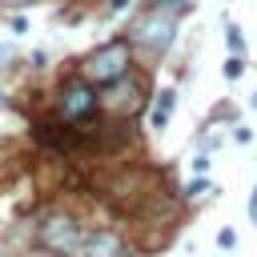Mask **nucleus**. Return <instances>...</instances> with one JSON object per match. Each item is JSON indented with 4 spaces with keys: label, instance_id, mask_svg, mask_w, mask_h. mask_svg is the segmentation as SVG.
Instances as JSON below:
<instances>
[{
    "label": "nucleus",
    "instance_id": "1",
    "mask_svg": "<svg viewBox=\"0 0 257 257\" xmlns=\"http://www.w3.org/2000/svg\"><path fill=\"white\" fill-rule=\"evenodd\" d=\"M185 8H189V0H181V4H173V0L153 4V8L137 20V28H133L137 48L149 52V56H161V52L173 44V36H177V16H181Z\"/></svg>",
    "mask_w": 257,
    "mask_h": 257
},
{
    "label": "nucleus",
    "instance_id": "2",
    "mask_svg": "<svg viewBox=\"0 0 257 257\" xmlns=\"http://www.w3.org/2000/svg\"><path fill=\"white\" fill-rule=\"evenodd\" d=\"M84 233H88V229H84L76 217H68V213H48V217L40 221V229H36L40 245H44L48 253H56V257H76Z\"/></svg>",
    "mask_w": 257,
    "mask_h": 257
},
{
    "label": "nucleus",
    "instance_id": "3",
    "mask_svg": "<svg viewBox=\"0 0 257 257\" xmlns=\"http://www.w3.org/2000/svg\"><path fill=\"white\" fill-rule=\"evenodd\" d=\"M128 64H133L128 40H108V44H100V48L84 60V76L96 80V84H116V80H124Z\"/></svg>",
    "mask_w": 257,
    "mask_h": 257
},
{
    "label": "nucleus",
    "instance_id": "4",
    "mask_svg": "<svg viewBox=\"0 0 257 257\" xmlns=\"http://www.w3.org/2000/svg\"><path fill=\"white\" fill-rule=\"evenodd\" d=\"M92 108H96L92 84H88V80H68L64 92H60V112H64V120H80V116H88Z\"/></svg>",
    "mask_w": 257,
    "mask_h": 257
},
{
    "label": "nucleus",
    "instance_id": "5",
    "mask_svg": "<svg viewBox=\"0 0 257 257\" xmlns=\"http://www.w3.org/2000/svg\"><path fill=\"white\" fill-rule=\"evenodd\" d=\"M76 257H128V249H124L120 233H112V229H88L84 241H80V249H76Z\"/></svg>",
    "mask_w": 257,
    "mask_h": 257
},
{
    "label": "nucleus",
    "instance_id": "6",
    "mask_svg": "<svg viewBox=\"0 0 257 257\" xmlns=\"http://www.w3.org/2000/svg\"><path fill=\"white\" fill-rule=\"evenodd\" d=\"M173 104H177V88H161V92H157V108H153V124H157V128L169 124Z\"/></svg>",
    "mask_w": 257,
    "mask_h": 257
},
{
    "label": "nucleus",
    "instance_id": "7",
    "mask_svg": "<svg viewBox=\"0 0 257 257\" xmlns=\"http://www.w3.org/2000/svg\"><path fill=\"white\" fill-rule=\"evenodd\" d=\"M237 76H245V56H241V52H233V56L225 60V80H237Z\"/></svg>",
    "mask_w": 257,
    "mask_h": 257
},
{
    "label": "nucleus",
    "instance_id": "8",
    "mask_svg": "<svg viewBox=\"0 0 257 257\" xmlns=\"http://www.w3.org/2000/svg\"><path fill=\"white\" fill-rule=\"evenodd\" d=\"M225 40H229V52H241V56H245V36H241V28H237V24H229V28H225Z\"/></svg>",
    "mask_w": 257,
    "mask_h": 257
},
{
    "label": "nucleus",
    "instance_id": "9",
    "mask_svg": "<svg viewBox=\"0 0 257 257\" xmlns=\"http://www.w3.org/2000/svg\"><path fill=\"white\" fill-rule=\"evenodd\" d=\"M217 245H221V249H233V245H237V233H233V229H221V233H217Z\"/></svg>",
    "mask_w": 257,
    "mask_h": 257
},
{
    "label": "nucleus",
    "instance_id": "10",
    "mask_svg": "<svg viewBox=\"0 0 257 257\" xmlns=\"http://www.w3.org/2000/svg\"><path fill=\"white\" fill-rule=\"evenodd\" d=\"M205 189H209V193H217V189H213V181H201V177H197V181L189 185V197H197V193H205Z\"/></svg>",
    "mask_w": 257,
    "mask_h": 257
},
{
    "label": "nucleus",
    "instance_id": "11",
    "mask_svg": "<svg viewBox=\"0 0 257 257\" xmlns=\"http://www.w3.org/2000/svg\"><path fill=\"white\" fill-rule=\"evenodd\" d=\"M233 141H241V145H249V141H253V133H249L245 124H237V128H233Z\"/></svg>",
    "mask_w": 257,
    "mask_h": 257
},
{
    "label": "nucleus",
    "instance_id": "12",
    "mask_svg": "<svg viewBox=\"0 0 257 257\" xmlns=\"http://www.w3.org/2000/svg\"><path fill=\"white\" fill-rule=\"evenodd\" d=\"M12 32H16V36L28 32V20H24V16H12Z\"/></svg>",
    "mask_w": 257,
    "mask_h": 257
},
{
    "label": "nucleus",
    "instance_id": "13",
    "mask_svg": "<svg viewBox=\"0 0 257 257\" xmlns=\"http://www.w3.org/2000/svg\"><path fill=\"white\" fill-rule=\"evenodd\" d=\"M0 4H8V8H28V4H36V0H0Z\"/></svg>",
    "mask_w": 257,
    "mask_h": 257
},
{
    "label": "nucleus",
    "instance_id": "14",
    "mask_svg": "<svg viewBox=\"0 0 257 257\" xmlns=\"http://www.w3.org/2000/svg\"><path fill=\"white\" fill-rule=\"evenodd\" d=\"M249 217L257 221V189H253V201H249Z\"/></svg>",
    "mask_w": 257,
    "mask_h": 257
},
{
    "label": "nucleus",
    "instance_id": "15",
    "mask_svg": "<svg viewBox=\"0 0 257 257\" xmlns=\"http://www.w3.org/2000/svg\"><path fill=\"white\" fill-rule=\"evenodd\" d=\"M253 108H257V92H253Z\"/></svg>",
    "mask_w": 257,
    "mask_h": 257
},
{
    "label": "nucleus",
    "instance_id": "16",
    "mask_svg": "<svg viewBox=\"0 0 257 257\" xmlns=\"http://www.w3.org/2000/svg\"><path fill=\"white\" fill-rule=\"evenodd\" d=\"M0 104H4V92H0Z\"/></svg>",
    "mask_w": 257,
    "mask_h": 257
},
{
    "label": "nucleus",
    "instance_id": "17",
    "mask_svg": "<svg viewBox=\"0 0 257 257\" xmlns=\"http://www.w3.org/2000/svg\"><path fill=\"white\" fill-rule=\"evenodd\" d=\"M0 56H4V48H0Z\"/></svg>",
    "mask_w": 257,
    "mask_h": 257
}]
</instances>
